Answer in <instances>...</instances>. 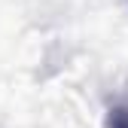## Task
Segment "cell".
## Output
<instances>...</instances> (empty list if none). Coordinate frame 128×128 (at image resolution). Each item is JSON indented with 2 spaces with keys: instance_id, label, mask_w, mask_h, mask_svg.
I'll return each instance as SVG.
<instances>
[{
  "instance_id": "obj_1",
  "label": "cell",
  "mask_w": 128,
  "mask_h": 128,
  "mask_svg": "<svg viewBox=\"0 0 128 128\" xmlns=\"http://www.w3.org/2000/svg\"><path fill=\"white\" fill-rule=\"evenodd\" d=\"M107 128H128V104H113L107 110Z\"/></svg>"
}]
</instances>
